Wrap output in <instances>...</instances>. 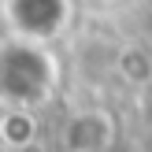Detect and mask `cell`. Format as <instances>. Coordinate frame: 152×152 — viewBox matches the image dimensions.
Instances as JSON below:
<instances>
[{"instance_id": "cell-1", "label": "cell", "mask_w": 152, "mask_h": 152, "mask_svg": "<svg viewBox=\"0 0 152 152\" xmlns=\"http://www.w3.org/2000/svg\"><path fill=\"white\" fill-rule=\"evenodd\" d=\"M59 63L41 41L4 37L0 41V111L34 115L56 96Z\"/></svg>"}, {"instance_id": "cell-2", "label": "cell", "mask_w": 152, "mask_h": 152, "mask_svg": "<svg viewBox=\"0 0 152 152\" xmlns=\"http://www.w3.org/2000/svg\"><path fill=\"white\" fill-rule=\"evenodd\" d=\"M0 15L7 19L15 37L48 45L67 30L74 4L71 0H0Z\"/></svg>"}, {"instance_id": "cell-3", "label": "cell", "mask_w": 152, "mask_h": 152, "mask_svg": "<svg viewBox=\"0 0 152 152\" xmlns=\"http://www.w3.org/2000/svg\"><path fill=\"white\" fill-rule=\"evenodd\" d=\"M115 145V119L104 108H78L59 126L63 152H108Z\"/></svg>"}]
</instances>
